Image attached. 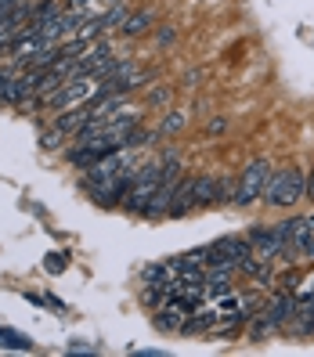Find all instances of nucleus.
I'll list each match as a JSON object with an SVG mask.
<instances>
[{"label": "nucleus", "instance_id": "nucleus-2", "mask_svg": "<svg viewBox=\"0 0 314 357\" xmlns=\"http://www.w3.org/2000/svg\"><path fill=\"white\" fill-rule=\"evenodd\" d=\"M159 184H163V162H144L137 170V177H134V184H130V192H127V202H123L127 213L141 217L144 206H149L152 195L159 192Z\"/></svg>", "mask_w": 314, "mask_h": 357}, {"label": "nucleus", "instance_id": "nucleus-16", "mask_svg": "<svg viewBox=\"0 0 314 357\" xmlns=\"http://www.w3.org/2000/svg\"><path fill=\"white\" fill-rule=\"evenodd\" d=\"M66 264H69V253H66V249H54V253H47V260H44V271H47V275H61Z\"/></svg>", "mask_w": 314, "mask_h": 357}, {"label": "nucleus", "instance_id": "nucleus-12", "mask_svg": "<svg viewBox=\"0 0 314 357\" xmlns=\"http://www.w3.org/2000/svg\"><path fill=\"white\" fill-rule=\"evenodd\" d=\"M0 347H4V350H22V354L36 350V343H33V335H26V332H18V328H8V325H0Z\"/></svg>", "mask_w": 314, "mask_h": 357}, {"label": "nucleus", "instance_id": "nucleus-14", "mask_svg": "<svg viewBox=\"0 0 314 357\" xmlns=\"http://www.w3.org/2000/svg\"><path fill=\"white\" fill-rule=\"evenodd\" d=\"M235 192H239V181H235V177H220L217 188H214V206L235 202Z\"/></svg>", "mask_w": 314, "mask_h": 357}, {"label": "nucleus", "instance_id": "nucleus-25", "mask_svg": "<svg viewBox=\"0 0 314 357\" xmlns=\"http://www.w3.org/2000/svg\"><path fill=\"white\" fill-rule=\"evenodd\" d=\"M307 199H311V202H314V174H311V177H307Z\"/></svg>", "mask_w": 314, "mask_h": 357}, {"label": "nucleus", "instance_id": "nucleus-17", "mask_svg": "<svg viewBox=\"0 0 314 357\" xmlns=\"http://www.w3.org/2000/svg\"><path fill=\"white\" fill-rule=\"evenodd\" d=\"M123 18H127V8H123V4H116V8H109V11L101 15V26H105V29L123 26Z\"/></svg>", "mask_w": 314, "mask_h": 357}, {"label": "nucleus", "instance_id": "nucleus-13", "mask_svg": "<svg viewBox=\"0 0 314 357\" xmlns=\"http://www.w3.org/2000/svg\"><path fill=\"white\" fill-rule=\"evenodd\" d=\"M149 26H152V11H134V15H127L123 18V36H141V33H149Z\"/></svg>", "mask_w": 314, "mask_h": 357}, {"label": "nucleus", "instance_id": "nucleus-1", "mask_svg": "<svg viewBox=\"0 0 314 357\" xmlns=\"http://www.w3.org/2000/svg\"><path fill=\"white\" fill-rule=\"evenodd\" d=\"M300 199H307V174L297 170V166H285V170L271 174L267 188H264V202L275 209H289Z\"/></svg>", "mask_w": 314, "mask_h": 357}, {"label": "nucleus", "instance_id": "nucleus-21", "mask_svg": "<svg viewBox=\"0 0 314 357\" xmlns=\"http://www.w3.org/2000/svg\"><path fill=\"white\" fill-rule=\"evenodd\" d=\"M11 79H15V73H11V69H0V101L8 98V91H11Z\"/></svg>", "mask_w": 314, "mask_h": 357}, {"label": "nucleus", "instance_id": "nucleus-10", "mask_svg": "<svg viewBox=\"0 0 314 357\" xmlns=\"http://www.w3.org/2000/svg\"><path fill=\"white\" fill-rule=\"evenodd\" d=\"M235 264H220V267H209L206 271V292L209 296H227L232 292V278H235Z\"/></svg>", "mask_w": 314, "mask_h": 357}, {"label": "nucleus", "instance_id": "nucleus-5", "mask_svg": "<svg viewBox=\"0 0 314 357\" xmlns=\"http://www.w3.org/2000/svg\"><path fill=\"white\" fill-rule=\"evenodd\" d=\"M264 314L271 321H275V328L282 332L289 321H297V296H292V292H275V296H271V303L264 307Z\"/></svg>", "mask_w": 314, "mask_h": 357}, {"label": "nucleus", "instance_id": "nucleus-20", "mask_svg": "<svg viewBox=\"0 0 314 357\" xmlns=\"http://www.w3.org/2000/svg\"><path fill=\"white\" fill-rule=\"evenodd\" d=\"M275 292H292V285H297V271H285V275H278L275 278Z\"/></svg>", "mask_w": 314, "mask_h": 357}, {"label": "nucleus", "instance_id": "nucleus-19", "mask_svg": "<svg viewBox=\"0 0 314 357\" xmlns=\"http://www.w3.org/2000/svg\"><path fill=\"white\" fill-rule=\"evenodd\" d=\"M181 127H184V112H174V116H166V119H163V127H159V137H163V134H177Z\"/></svg>", "mask_w": 314, "mask_h": 357}, {"label": "nucleus", "instance_id": "nucleus-7", "mask_svg": "<svg viewBox=\"0 0 314 357\" xmlns=\"http://www.w3.org/2000/svg\"><path fill=\"white\" fill-rule=\"evenodd\" d=\"M188 314H192V310H188L177 296H170V300L156 310V328H159V332H181V325H184Z\"/></svg>", "mask_w": 314, "mask_h": 357}, {"label": "nucleus", "instance_id": "nucleus-22", "mask_svg": "<svg viewBox=\"0 0 314 357\" xmlns=\"http://www.w3.org/2000/svg\"><path fill=\"white\" fill-rule=\"evenodd\" d=\"M166 98H170V87H159V91H152V94H149V101H152V105H159V101H166Z\"/></svg>", "mask_w": 314, "mask_h": 357}, {"label": "nucleus", "instance_id": "nucleus-4", "mask_svg": "<svg viewBox=\"0 0 314 357\" xmlns=\"http://www.w3.org/2000/svg\"><path fill=\"white\" fill-rule=\"evenodd\" d=\"M267 181H271V162H267V159H253V162L242 170V177H239L235 206H253V202L264 195Z\"/></svg>", "mask_w": 314, "mask_h": 357}, {"label": "nucleus", "instance_id": "nucleus-15", "mask_svg": "<svg viewBox=\"0 0 314 357\" xmlns=\"http://www.w3.org/2000/svg\"><path fill=\"white\" fill-rule=\"evenodd\" d=\"M214 188H217V177H195V202L199 206H214Z\"/></svg>", "mask_w": 314, "mask_h": 357}, {"label": "nucleus", "instance_id": "nucleus-9", "mask_svg": "<svg viewBox=\"0 0 314 357\" xmlns=\"http://www.w3.org/2000/svg\"><path fill=\"white\" fill-rule=\"evenodd\" d=\"M292 253H297V260H311L314 264V213L311 217H300L297 224V235H292Z\"/></svg>", "mask_w": 314, "mask_h": 357}, {"label": "nucleus", "instance_id": "nucleus-23", "mask_svg": "<svg viewBox=\"0 0 314 357\" xmlns=\"http://www.w3.org/2000/svg\"><path fill=\"white\" fill-rule=\"evenodd\" d=\"M224 127H227V123H224V119H214V123H209V134H220Z\"/></svg>", "mask_w": 314, "mask_h": 357}, {"label": "nucleus", "instance_id": "nucleus-18", "mask_svg": "<svg viewBox=\"0 0 314 357\" xmlns=\"http://www.w3.org/2000/svg\"><path fill=\"white\" fill-rule=\"evenodd\" d=\"M61 137H66V130H61L58 123H54V130H44V134H40V144H44V149L51 152V149H61Z\"/></svg>", "mask_w": 314, "mask_h": 357}, {"label": "nucleus", "instance_id": "nucleus-24", "mask_svg": "<svg viewBox=\"0 0 314 357\" xmlns=\"http://www.w3.org/2000/svg\"><path fill=\"white\" fill-rule=\"evenodd\" d=\"M87 4H91V0H69V11H83Z\"/></svg>", "mask_w": 314, "mask_h": 357}, {"label": "nucleus", "instance_id": "nucleus-8", "mask_svg": "<svg viewBox=\"0 0 314 357\" xmlns=\"http://www.w3.org/2000/svg\"><path fill=\"white\" fill-rule=\"evenodd\" d=\"M246 238H249V245H253V253H257L260 260H267V264L278 260V238H275V231H271V227H260V224H257Z\"/></svg>", "mask_w": 314, "mask_h": 357}, {"label": "nucleus", "instance_id": "nucleus-3", "mask_svg": "<svg viewBox=\"0 0 314 357\" xmlns=\"http://www.w3.org/2000/svg\"><path fill=\"white\" fill-rule=\"evenodd\" d=\"M98 91H101V79H98V76L69 79L58 94H51V98L44 101V109H47V112H66V109H76V105H87Z\"/></svg>", "mask_w": 314, "mask_h": 357}, {"label": "nucleus", "instance_id": "nucleus-11", "mask_svg": "<svg viewBox=\"0 0 314 357\" xmlns=\"http://www.w3.org/2000/svg\"><path fill=\"white\" fill-rule=\"evenodd\" d=\"M91 119H94V109H91V101H87V105H76V109L58 112V127L66 130V134H76L83 123H91Z\"/></svg>", "mask_w": 314, "mask_h": 357}, {"label": "nucleus", "instance_id": "nucleus-6", "mask_svg": "<svg viewBox=\"0 0 314 357\" xmlns=\"http://www.w3.org/2000/svg\"><path fill=\"white\" fill-rule=\"evenodd\" d=\"M192 209H199V202H195V177H181L177 181V192H174V202H170V209H166V217H188Z\"/></svg>", "mask_w": 314, "mask_h": 357}]
</instances>
